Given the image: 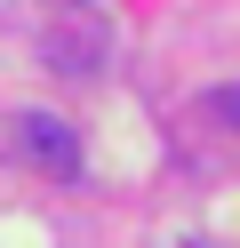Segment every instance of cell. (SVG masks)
Segmentation results:
<instances>
[{
	"instance_id": "cell-1",
	"label": "cell",
	"mask_w": 240,
	"mask_h": 248,
	"mask_svg": "<svg viewBox=\"0 0 240 248\" xmlns=\"http://www.w3.org/2000/svg\"><path fill=\"white\" fill-rule=\"evenodd\" d=\"M16 152H24L40 176H64V184L80 176V136L64 128L56 112H16Z\"/></svg>"
},
{
	"instance_id": "cell-2",
	"label": "cell",
	"mask_w": 240,
	"mask_h": 248,
	"mask_svg": "<svg viewBox=\"0 0 240 248\" xmlns=\"http://www.w3.org/2000/svg\"><path fill=\"white\" fill-rule=\"evenodd\" d=\"M216 104H224V120H232V128H240V88H224Z\"/></svg>"
}]
</instances>
